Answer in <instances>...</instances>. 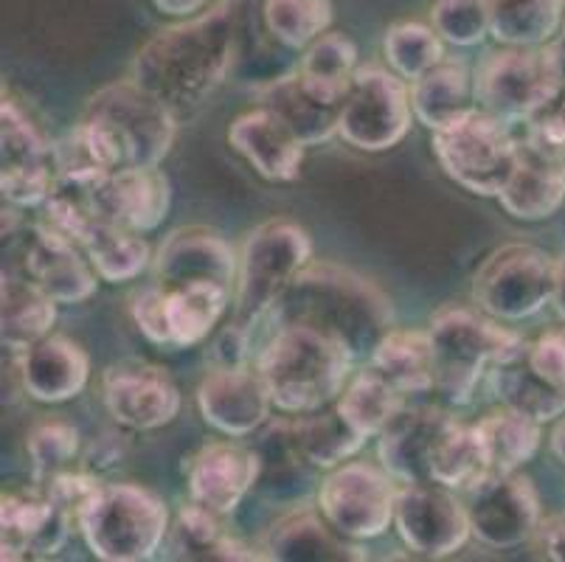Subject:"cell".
Instances as JSON below:
<instances>
[{"instance_id":"cell-18","label":"cell","mask_w":565,"mask_h":562,"mask_svg":"<svg viewBox=\"0 0 565 562\" xmlns=\"http://www.w3.org/2000/svg\"><path fill=\"white\" fill-rule=\"evenodd\" d=\"M102 391L113 420L132 431H156L181 414V391L158 365H113Z\"/></svg>"},{"instance_id":"cell-13","label":"cell","mask_w":565,"mask_h":562,"mask_svg":"<svg viewBox=\"0 0 565 562\" xmlns=\"http://www.w3.org/2000/svg\"><path fill=\"white\" fill-rule=\"evenodd\" d=\"M472 534L498 551L529 543L541 526V498L532 481L518 473H487L467 487Z\"/></svg>"},{"instance_id":"cell-53","label":"cell","mask_w":565,"mask_h":562,"mask_svg":"<svg viewBox=\"0 0 565 562\" xmlns=\"http://www.w3.org/2000/svg\"><path fill=\"white\" fill-rule=\"evenodd\" d=\"M552 304L557 307V312L563 316V321H565V256H563V259H557V276H554Z\"/></svg>"},{"instance_id":"cell-50","label":"cell","mask_w":565,"mask_h":562,"mask_svg":"<svg viewBox=\"0 0 565 562\" xmlns=\"http://www.w3.org/2000/svg\"><path fill=\"white\" fill-rule=\"evenodd\" d=\"M158 7V12L172 14V18H194V14L203 12L212 0H152Z\"/></svg>"},{"instance_id":"cell-35","label":"cell","mask_w":565,"mask_h":562,"mask_svg":"<svg viewBox=\"0 0 565 562\" xmlns=\"http://www.w3.org/2000/svg\"><path fill=\"white\" fill-rule=\"evenodd\" d=\"M163 293H167L169 343L172 349H186L198 347L212 335L234 290L220 285H186Z\"/></svg>"},{"instance_id":"cell-30","label":"cell","mask_w":565,"mask_h":562,"mask_svg":"<svg viewBox=\"0 0 565 562\" xmlns=\"http://www.w3.org/2000/svg\"><path fill=\"white\" fill-rule=\"evenodd\" d=\"M76 245L85 251L99 278H105L110 285L132 282V278L141 276L143 267L150 265V245L141 240V234L110 223V220H102V216H94L82 229V234L76 236Z\"/></svg>"},{"instance_id":"cell-22","label":"cell","mask_w":565,"mask_h":562,"mask_svg":"<svg viewBox=\"0 0 565 562\" xmlns=\"http://www.w3.org/2000/svg\"><path fill=\"white\" fill-rule=\"evenodd\" d=\"M90 203L102 220L147 234L167 220L172 192L167 174L158 167L118 169L90 185Z\"/></svg>"},{"instance_id":"cell-26","label":"cell","mask_w":565,"mask_h":562,"mask_svg":"<svg viewBox=\"0 0 565 562\" xmlns=\"http://www.w3.org/2000/svg\"><path fill=\"white\" fill-rule=\"evenodd\" d=\"M267 560L285 562H352L363 560V549L338 534L323 515L312 509L285 515L270 526L265 538Z\"/></svg>"},{"instance_id":"cell-52","label":"cell","mask_w":565,"mask_h":562,"mask_svg":"<svg viewBox=\"0 0 565 562\" xmlns=\"http://www.w3.org/2000/svg\"><path fill=\"white\" fill-rule=\"evenodd\" d=\"M546 49H548V56H552L554 71H557L559 96H563V93H565V31H563V34H559L557 40H552V43H548Z\"/></svg>"},{"instance_id":"cell-11","label":"cell","mask_w":565,"mask_h":562,"mask_svg":"<svg viewBox=\"0 0 565 562\" xmlns=\"http://www.w3.org/2000/svg\"><path fill=\"white\" fill-rule=\"evenodd\" d=\"M414 107L403 76L383 68H358L341 105L338 136L361 152H383L408 136Z\"/></svg>"},{"instance_id":"cell-23","label":"cell","mask_w":565,"mask_h":562,"mask_svg":"<svg viewBox=\"0 0 565 562\" xmlns=\"http://www.w3.org/2000/svg\"><path fill=\"white\" fill-rule=\"evenodd\" d=\"M228 144L265 180L287 183L296 180L305 163V144L267 107L236 116L228 130Z\"/></svg>"},{"instance_id":"cell-9","label":"cell","mask_w":565,"mask_h":562,"mask_svg":"<svg viewBox=\"0 0 565 562\" xmlns=\"http://www.w3.org/2000/svg\"><path fill=\"white\" fill-rule=\"evenodd\" d=\"M557 259L534 245H503L492 251L472 278V298L495 321L537 316L554 298Z\"/></svg>"},{"instance_id":"cell-40","label":"cell","mask_w":565,"mask_h":562,"mask_svg":"<svg viewBox=\"0 0 565 562\" xmlns=\"http://www.w3.org/2000/svg\"><path fill=\"white\" fill-rule=\"evenodd\" d=\"M358 71V49L343 34H321L307 45L299 74L307 85L332 105H343Z\"/></svg>"},{"instance_id":"cell-8","label":"cell","mask_w":565,"mask_h":562,"mask_svg":"<svg viewBox=\"0 0 565 562\" xmlns=\"http://www.w3.org/2000/svg\"><path fill=\"white\" fill-rule=\"evenodd\" d=\"M434 152L450 180L479 198H498L518 167L521 141L492 113H467L445 130L434 132Z\"/></svg>"},{"instance_id":"cell-32","label":"cell","mask_w":565,"mask_h":562,"mask_svg":"<svg viewBox=\"0 0 565 562\" xmlns=\"http://www.w3.org/2000/svg\"><path fill=\"white\" fill-rule=\"evenodd\" d=\"M372 371L403 394L436 389L434 349L428 332H388L369 354Z\"/></svg>"},{"instance_id":"cell-34","label":"cell","mask_w":565,"mask_h":562,"mask_svg":"<svg viewBox=\"0 0 565 562\" xmlns=\"http://www.w3.org/2000/svg\"><path fill=\"white\" fill-rule=\"evenodd\" d=\"M487 14L498 43L541 49L563 25L565 0H487Z\"/></svg>"},{"instance_id":"cell-51","label":"cell","mask_w":565,"mask_h":562,"mask_svg":"<svg viewBox=\"0 0 565 562\" xmlns=\"http://www.w3.org/2000/svg\"><path fill=\"white\" fill-rule=\"evenodd\" d=\"M546 554L552 556L554 562H565V515L554 520V523H548Z\"/></svg>"},{"instance_id":"cell-48","label":"cell","mask_w":565,"mask_h":562,"mask_svg":"<svg viewBox=\"0 0 565 562\" xmlns=\"http://www.w3.org/2000/svg\"><path fill=\"white\" fill-rule=\"evenodd\" d=\"M132 318H136L138 329H141L152 343L158 347H172L169 343V327H167V293L163 287H150V290L138 293L132 298Z\"/></svg>"},{"instance_id":"cell-42","label":"cell","mask_w":565,"mask_h":562,"mask_svg":"<svg viewBox=\"0 0 565 562\" xmlns=\"http://www.w3.org/2000/svg\"><path fill=\"white\" fill-rule=\"evenodd\" d=\"M385 60L403 79H419L445 60V45L436 29L423 23H397L385 34Z\"/></svg>"},{"instance_id":"cell-7","label":"cell","mask_w":565,"mask_h":562,"mask_svg":"<svg viewBox=\"0 0 565 562\" xmlns=\"http://www.w3.org/2000/svg\"><path fill=\"white\" fill-rule=\"evenodd\" d=\"M312 256V242L292 220H270L245 240L236 267V321L254 324L274 312L292 278Z\"/></svg>"},{"instance_id":"cell-36","label":"cell","mask_w":565,"mask_h":562,"mask_svg":"<svg viewBox=\"0 0 565 562\" xmlns=\"http://www.w3.org/2000/svg\"><path fill=\"white\" fill-rule=\"evenodd\" d=\"M169 556L174 560H256L259 554L231 538L220 526V515L192 501L183 507L178 526L172 529Z\"/></svg>"},{"instance_id":"cell-46","label":"cell","mask_w":565,"mask_h":562,"mask_svg":"<svg viewBox=\"0 0 565 562\" xmlns=\"http://www.w3.org/2000/svg\"><path fill=\"white\" fill-rule=\"evenodd\" d=\"M529 132H526V147L537 149V152L548 155L565 161V105L554 102L546 110H541L534 118H529Z\"/></svg>"},{"instance_id":"cell-24","label":"cell","mask_w":565,"mask_h":562,"mask_svg":"<svg viewBox=\"0 0 565 562\" xmlns=\"http://www.w3.org/2000/svg\"><path fill=\"white\" fill-rule=\"evenodd\" d=\"M25 273L38 282L56 304H79L96 293V276L90 259L76 242L40 225L25 247Z\"/></svg>"},{"instance_id":"cell-38","label":"cell","mask_w":565,"mask_h":562,"mask_svg":"<svg viewBox=\"0 0 565 562\" xmlns=\"http://www.w3.org/2000/svg\"><path fill=\"white\" fill-rule=\"evenodd\" d=\"M403 409V391L394 389L392 383H385L374 371H366L358 380H352L349 389L338 396V411H341V416L354 433H361L363 439L380 436L385 427L397 420Z\"/></svg>"},{"instance_id":"cell-47","label":"cell","mask_w":565,"mask_h":562,"mask_svg":"<svg viewBox=\"0 0 565 562\" xmlns=\"http://www.w3.org/2000/svg\"><path fill=\"white\" fill-rule=\"evenodd\" d=\"M526 358L546 383L565 389V327L534 340L532 347H526Z\"/></svg>"},{"instance_id":"cell-29","label":"cell","mask_w":565,"mask_h":562,"mask_svg":"<svg viewBox=\"0 0 565 562\" xmlns=\"http://www.w3.org/2000/svg\"><path fill=\"white\" fill-rule=\"evenodd\" d=\"M472 102H476V82L470 79L461 62L441 60L436 68H430L428 74H423L411 85L414 116L430 132L445 130L470 110H476Z\"/></svg>"},{"instance_id":"cell-37","label":"cell","mask_w":565,"mask_h":562,"mask_svg":"<svg viewBox=\"0 0 565 562\" xmlns=\"http://www.w3.org/2000/svg\"><path fill=\"white\" fill-rule=\"evenodd\" d=\"M481 445H484L490 473H518L541 447V422L501 409L476 425Z\"/></svg>"},{"instance_id":"cell-12","label":"cell","mask_w":565,"mask_h":562,"mask_svg":"<svg viewBox=\"0 0 565 562\" xmlns=\"http://www.w3.org/2000/svg\"><path fill=\"white\" fill-rule=\"evenodd\" d=\"M397 507V487L388 470L374 464H338L318 489V509L347 540H374L388 532Z\"/></svg>"},{"instance_id":"cell-15","label":"cell","mask_w":565,"mask_h":562,"mask_svg":"<svg viewBox=\"0 0 565 562\" xmlns=\"http://www.w3.org/2000/svg\"><path fill=\"white\" fill-rule=\"evenodd\" d=\"M0 121H3V174H0L3 200L20 209L43 205L56 185L54 147L45 144L32 118L14 102H3Z\"/></svg>"},{"instance_id":"cell-54","label":"cell","mask_w":565,"mask_h":562,"mask_svg":"<svg viewBox=\"0 0 565 562\" xmlns=\"http://www.w3.org/2000/svg\"><path fill=\"white\" fill-rule=\"evenodd\" d=\"M559 102H563V105H565V93H563V96H559Z\"/></svg>"},{"instance_id":"cell-4","label":"cell","mask_w":565,"mask_h":562,"mask_svg":"<svg viewBox=\"0 0 565 562\" xmlns=\"http://www.w3.org/2000/svg\"><path fill=\"white\" fill-rule=\"evenodd\" d=\"M82 127L113 172L161 167L174 141V110L136 79L107 85L87 105Z\"/></svg>"},{"instance_id":"cell-20","label":"cell","mask_w":565,"mask_h":562,"mask_svg":"<svg viewBox=\"0 0 565 562\" xmlns=\"http://www.w3.org/2000/svg\"><path fill=\"white\" fill-rule=\"evenodd\" d=\"M259 478V453L231 442H217L203 447L189 464V495L198 507L225 518L236 512Z\"/></svg>"},{"instance_id":"cell-43","label":"cell","mask_w":565,"mask_h":562,"mask_svg":"<svg viewBox=\"0 0 565 562\" xmlns=\"http://www.w3.org/2000/svg\"><path fill=\"white\" fill-rule=\"evenodd\" d=\"M490 473L484 445H481L476 427H456L448 445L441 447L434 467V484L448 489H467Z\"/></svg>"},{"instance_id":"cell-33","label":"cell","mask_w":565,"mask_h":562,"mask_svg":"<svg viewBox=\"0 0 565 562\" xmlns=\"http://www.w3.org/2000/svg\"><path fill=\"white\" fill-rule=\"evenodd\" d=\"M56 321V301L32 278L3 276V347L25 352L49 338Z\"/></svg>"},{"instance_id":"cell-14","label":"cell","mask_w":565,"mask_h":562,"mask_svg":"<svg viewBox=\"0 0 565 562\" xmlns=\"http://www.w3.org/2000/svg\"><path fill=\"white\" fill-rule=\"evenodd\" d=\"M394 526L408 551L434 560L465 549L472 534L467 507L441 484H403L397 489Z\"/></svg>"},{"instance_id":"cell-45","label":"cell","mask_w":565,"mask_h":562,"mask_svg":"<svg viewBox=\"0 0 565 562\" xmlns=\"http://www.w3.org/2000/svg\"><path fill=\"white\" fill-rule=\"evenodd\" d=\"M430 20L441 40L470 49L490 34V14L487 0H436Z\"/></svg>"},{"instance_id":"cell-27","label":"cell","mask_w":565,"mask_h":562,"mask_svg":"<svg viewBox=\"0 0 565 562\" xmlns=\"http://www.w3.org/2000/svg\"><path fill=\"white\" fill-rule=\"evenodd\" d=\"M498 200L507 214L523 223L548 220L565 203V161L548 158L521 141L518 167Z\"/></svg>"},{"instance_id":"cell-41","label":"cell","mask_w":565,"mask_h":562,"mask_svg":"<svg viewBox=\"0 0 565 562\" xmlns=\"http://www.w3.org/2000/svg\"><path fill=\"white\" fill-rule=\"evenodd\" d=\"M265 23L287 49H307L332 23L330 0H265Z\"/></svg>"},{"instance_id":"cell-25","label":"cell","mask_w":565,"mask_h":562,"mask_svg":"<svg viewBox=\"0 0 565 562\" xmlns=\"http://www.w3.org/2000/svg\"><path fill=\"white\" fill-rule=\"evenodd\" d=\"M90 360L74 340L49 335L20 352V383L38 402H68L85 391Z\"/></svg>"},{"instance_id":"cell-49","label":"cell","mask_w":565,"mask_h":562,"mask_svg":"<svg viewBox=\"0 0 565 562\" xmlns=\"http://www.w3.org/2000/svg\"><path fill=\"white\" fill-rule=\"evenodd\" d=\"M245 324L231 327L223 338L217 340V363L220 365H245L248 358V338H245Z\"/></svg>"},{"instance_id":"cell-1","label":"cell","mask_w":565,"mask_h":562,"mask_svg":"<svg viewBox=\"0 0 565 562\" xmlns=\"http://www.w3.org/2000/svg\"><path fill=\"white\" fill-rule=\"evenodd\" d=\"M236 3H220L186 23L169 25L138 51L132 79L174 113L192 110L228 76L236 54Z\"/></svg>"},{"instance_id":"cell-10","label":"cell","mask_w":565,"mask_h":562,"mask_svg":"<svg viewBox=\"0 0 565 562\" xmlns=\"http://www.w3.org/2000/svg\"><path fill=\"white\" fill-rule=\"evenodd\" d=\"M559 99V79L548 49L498 51L479 68L476 102L501 121H529Z\"/></svg>"},{"instance_id":"cell-5","label":"cell","mask_w":565,"mask_h":562,"mask_svg":"<svg viewBox=\"0 0 565 562\" xmlns=\"http://www.w3.org/2000/svg\"><path fill=\"white\" fill-rule=\"evenodd\" d=\"M87 549L105 562H143L169 534L167 503L136 484H99L79 515Z\"/></svg>"},{"instance_id":"cell-21","label":"cell","mask_w":565,"mask_h":562,"mask_svg":"<svg viewBox=\"0 0 565 562\" xmlns=\"http://www.w3.org/2000/svg\"><path fill=\"white\" fill-rule=\"evenodd\" d=\"M74 523V515L51 501L43 489L29 495H3V507H0L3 560L54 556L65 545Z\"/></svg>"},{"instance_id":"cell-2","label":"cell","mask_w":565,"mask_h":562,"mask_svg":"<svg viewBox=\"0 0 565 562\" xmlns=\"http://www.w3.org/2000/svg\"><path fill=\"white\" fill-rule=\"evenodd\" d=\"M279 324H305L372 354L392 332V304L372 282L338 265H307L274 307Z\"/></svg>"},{"instance_id":"cell-16","label":"cell","mask_w":565,"mask_h":562,"mask_svg":"<svg viewBox=\"0 0 565 562\" xmlns=\"http://www.w3.org/2000/svg\"><path fill=\"white\" fill-rule=\"evenodd\" d=\"M459 422L439 409H403L380 433V464L399 484H434V467Z\"/></svg>"},{"instance_id":"cell-3","label":"cell","mask_w":565,"mask_h":562,"mask_svg":"<svg viewBox=\"0 0 565 562\" xmlns=\"http://www.w3.org/2000/svg\"><path fill=\"white\" fill-rule=\"evenodd\" d=\"M352 363L354 354L343 340L305 324H279L262 349L256 371L274 409L301 416L321 411L343 394Z\"/></svg>"},{"instance_id":"cell-31","label":"cell","mask_w":565,"mask_h":562,"mask_svg":"<svg viewBox=\"0 0 565 562\" xmlns=\"http://www.w3.org/2000/svg\"><path fill=\"white\" fill-rule=\"evenodd\" d=\"M492 389L503 409L532 416L541 425L565 414V389H554L532 369L526 349L492 365Z\"/></svg>"},{"instance_id":"cell-19","label":"cell","mask_w":565,"mask_h":562,"mask_svg":"<svg viewBox=\"0 0 565 562\" xmlns=\"http://www.w3.org/2000/svg\"><path fill=\"white\" fill-rule=\"evenodd\" d=\"M236 267L228 242L209 229L174 231L158 251L156 278L163 290L186 285H220L234 290Z\"/></svg>"},{"instance_id":"cell-28","label":"cell","mask_w":565,"mask_h":562,"mask_svg":"<svg viewBox=\"0 0 565 562\" xmlns=\"http://www.w3.org/2000/svg\"><path fill=\"white\" fill-rule=\"evenodd\" d=\"M262 107L274 110L281 121L301 138L305 147L330 141L338 132L341 121V105L321 99L316 91L305 82V76L296 71L290 76L270 82L259 93Z\"/></svg>"},{"instance_id":"cell-6","label":"cell","mask_w":565,"mask_h":562,"mask_svg":"<svg viewBox=\"0 0 565 562\" xmlns=\"http://www.w3.org/2000/svg\"><path fill=\"white\" fill-rule=\"evenodd\" d=\"M428 335L434 349L436 391H441L456 405L470 402L472 391L490 365L510 360L512 354L526 349L515 332L461 307L436 312Z\"/></svg>"},{"instance_id":"cell-17","label":"cell","mask_w":565,"mask_h":562,"mask_svg":"<svg viewBox=\"0 0 565 562\" xmlns=\"http://www.w3.org/2000/svg\"><path fill=\"white\" fill-rule=\"evenodd\" d=\"M203 420L228 439H243L259 431L270 416L274 400L259 371L248 365H217L198 389Z\"/></svg>"},{"instance_id":"cell-44","label":"cell","mask_w":565,"mask_h":562,"mask_svg":"<svg viewBox=\"0 0 565 562\" xmlns=\"http://www.w3.org/2000/svg\"><path fill=\"white\" fill-rule=\"evenodd\" d=\"M25 447L32 458L34 481L45 484L60 473L74 470L71 464L79 456V431L65 422H43L34 427Z\"/></svg>"},{"instance_id":"cell-39","label":"cell","mask_w":565,"mask_h":562,"mask_svg":"<svg viewBox=\"0 0 565 562\" xmlns=\"http://www.w3.org/2000/svg\"><path fill=\"white\" fill-rule=\"evenodd\" d=\"M292 431H296V445H299L305 462L310 467H321V470H332L366 445V439L349 427L338 409L323 411V414L312 411L310 416L301 414L292 422Z\"/></svg>"}]
</instances>
